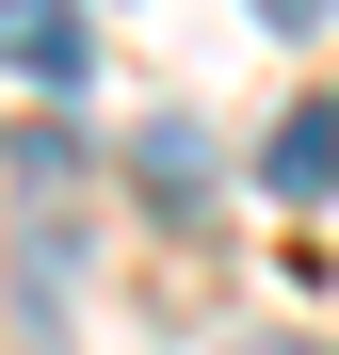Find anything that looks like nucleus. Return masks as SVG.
Listing matches in <instances>:
<instances>
[{
  "label": "nucleus",
  "mask_w": 339,
  "mask_h": 355,
  "mask_svg": "<svg viewBox=\"0 0 339 355\" xmlns=\"http://www.w3.org/2000/svg\"><path fill=\"white\" fill-rule=\"evenodd\" d=\"M0 65L49 81V97H81V0H0Z\"/></svg>",
  "instance_id": "obj_1"
},
{
  "label": "nucleus",
  "mask_w": 339,
  "mask_h": 355,
  "mask_svg": "<svg viewBox=\"0 0 339 355\" xmlns=\"http://www.w3.org/2000/svg\"><path fill=\"white\" fill-rule=\"evenodd\" d=\"M259 178H275V194H291V210H323V194H339V97H307L291 130L259 146Z\"/></svg>",
  "instance_id": "obj_2"
},
{
  "label": "nucleus",
  "mask_w": 339,
  "mask_h": 355,
  "mask_svg": "<svg viewBox=\"0 0 339 355\" xmlns=\"http://www.w3.org/2000/svg\"><path fill=\"white\" fill-rule=\"evenodd\" d=\"M259 17H275V33H307V17H323V0H259Z\"/></svg>",
  "instance_id": "obj_3"
},
{
  "label": "nucleus",
  "mask_w": 339,
  "mask_h": 355,
  "mask_svg": "<svg viewBox=\"0 0 339 355\" xmlns=\"http://www.w3.org/2000/svg\"><path fill=\"white\" fill-rule=\"evenodd\" d=\"M259 355H307V339H259Z\"/></svg>",
  "instance_id": "obj_4"
}]
</instances>
